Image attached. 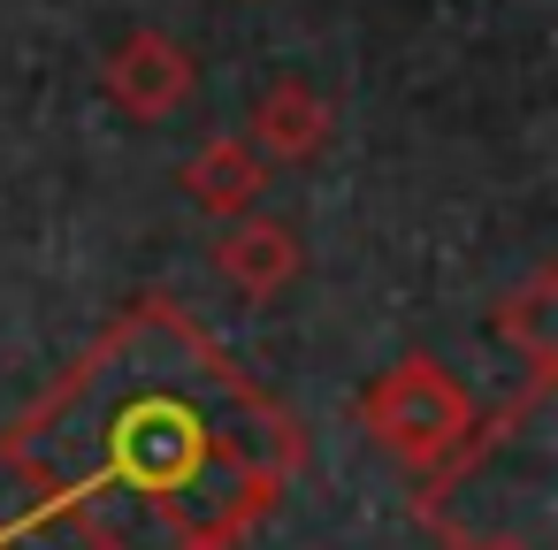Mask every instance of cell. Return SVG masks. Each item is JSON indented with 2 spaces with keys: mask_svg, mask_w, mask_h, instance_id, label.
<instances>
[{
  "mask_svg": "<svg viewBox=\"0 0 558 550\" xmlns=\"http://www.w3.org/2000/svg\"><path fill=\"white\" fill-rule=\"evenodd\" d=\"M299 451V420L169 298H131L0 428V466L93 550H238Z\"/></svg>",
  "mask_w": 558,
  "mask_h": 550,
  "instance_id": "6da1fadb",
  "label": "cell"
},
{
  "mask_svg": "<svg viewBox=\"0 0 558 550\" xmlns=\"http://www.w3.org/2000/svg\"><path fill=\"white\" fill-rule=\"evenodd\" d=\"M360 420L383 436V451H398L413 474H428V489H444L451 474H466L482 459V436H489V428H474L466 382L444 359H428V352H405L360 398Z\"/></svg>",
  "mask_w": 558,
  "mask_h": 550,
  "instance_id": "7a4b0ae2",
  "label": "cell"
},
{
  "mask_svg": "<svg viewBox=\"0 0 558 550\" xmlns=\"http://www.w3.org/2000/svg\"><path fill=\"white\" fill-rule=\"evenodd\" d=\"M192 93H199V62L177 39H161V32H131L108 54V100L131 108V115H146V123L154 115H177Z\"/></svg>",
  "mask_w": 558,
  "mask_h": 550,
  "instance_id": "3957f363",
  "label": "cell"
},
{
  "mask_svg": "<svg viewBox=\"0 0 558 550\" xmlns=\"http://www.w3.org/2000/svg\"><path fill=\"white\" fill-rule=\"evenodd\" d=\"M299 237L283 230V222H260V215H230L222 222V237H215V268H222V283L230 291H245V298H276L291 276H299Z\"/></svg>",
  "mask_w": 558,
  "mask_h": 550,
  "instance_id": "277c9868",
  "label": "cell"
},
{
  "mask_svg": "<svg viewBox=\"0 0 558 550\" xmlns=\"http://www.w3.org/2000/svg\"><path fill=\"white\" fill-rule=\"evenodd\" d=\"M260 184H268V169H260V154H253L245 138H215V146H199V154L184 161V192H192V207L215 215V222L253 215Z\"/></svg>",
  "mask_w": 558,
  "mask_h": 550,
  "instance_id": "5b68a950",
  "label": "cell"
},
{
  "mask_svg": "<svg viewBox=\"0 0 558 550\" xmlns=\"http://www.w3.org/2000/svg\"><path fill=\"white\" fill-rule=\"evenodd\" d=\"M253 146L276 161H314L329 146V100H314V85H268L253 108Z\"/></svg>",
  "mask_w": 558,
  "mask_h": 550,
  "instance_id": "8992f818",
  "label": "cell"
},
{
  "mask_svg": "<svg viewBox=\"0 0 558 550\" xmlns=\"http://www.w3.org/2000/svg\"><path fill=\"white\" fill-rule=\"evenodd\" d=\"M550 306H558V276H550V268H535V276L497 306V337L527 352V375H550V367H558V314H550Z\"/></svg>",
  "mask_w": 558,
  "mask_h": 550,
  "instance_id": "52a82bcc",
  "label": "cell"
},
{
  "mask_svg": "<svg viewBox=\"0 0 558 550\" xmlns=\"http://www.w3.org/2000/svg\"><path fill=\"white\" fill-rule=\"evenodd\" d=\"M489 550H520V542H489Z\"/></svg>",
  "mask_w": 558,
  "mask_h": 550,
  "instance_id": "ba28073f",
  "label": "cell"
},
{
  "mask_svg": "<svg viewBox=\"0 0 558 550\" xmlns=\"http://www.w3.org/2000/svg\"><path fill=\"white\" fill-rule=\"evenodd\" d=\"M9 535H16V527H0V542H9Z\"/></svg>",
  "mask_w": 558,
  "mask_h": 550,
  "instance_id": "9c48e42d",
  "label": "cell"
}]
</instances>
